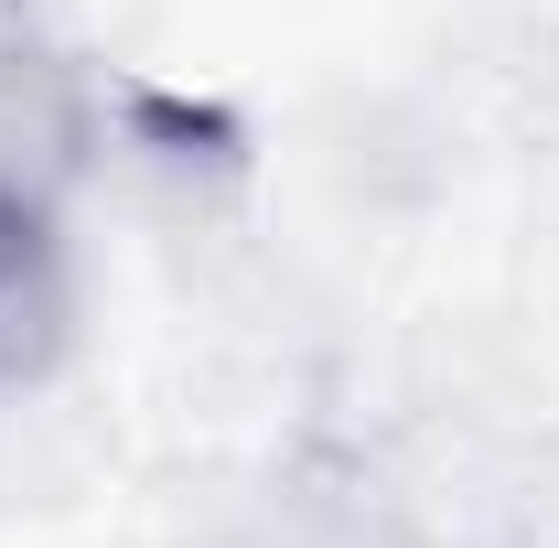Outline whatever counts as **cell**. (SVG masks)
Returning a JSON list of instances; mask_svg holds the SVG:
<instances>
[{"instance_id":"cell-1","label":"cell","mask_w":559,"mask_h":548,"mask_svg":"<svg viewBox=\"0 0 559 548\" xmlns=\"http://www.w3.org/2000/svg\"><path fill=\"white\" fill-rule=\"evenodd\" d=\"M75 344V248L44 183L0 162V398L44 388Z\"/></svg>"}]
</instances>
